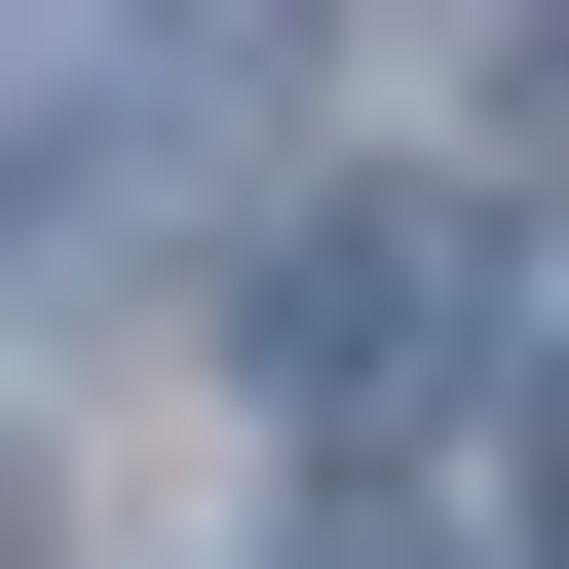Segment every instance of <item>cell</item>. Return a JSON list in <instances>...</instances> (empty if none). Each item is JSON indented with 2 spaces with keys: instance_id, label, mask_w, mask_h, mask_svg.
<instances>
[{
  "instance_id": "7a4b0ae2",
  "label": "cell",
  "mask_w": 569,
  "mask_h": 569,
  "mask_svg": "<svg viewBox=\"0 0 569 569\" xmlns=\"http://www.w3.org/2000/svg\"><path fill=\"white\" fill-rule=\"evenodd\" d=\"M531 456H569V418H531Z\"/></svg>"
},
{
  "instance_id": "6da1fadb",
  "label": "cell",
  "mask_w": 569,
  "mask_h": 569,
  "mask_svg": "<svg viewBox=\"0 0 569 569\" xmlns=\"http://www.w3.org/2000/svg\"><path fill=\"white\" fill-rule=\"evenodd\" d=\"M266 380H305V418H418V380H493V228H418V190L266 228Z\"/></svg>"
}]
</instances>
